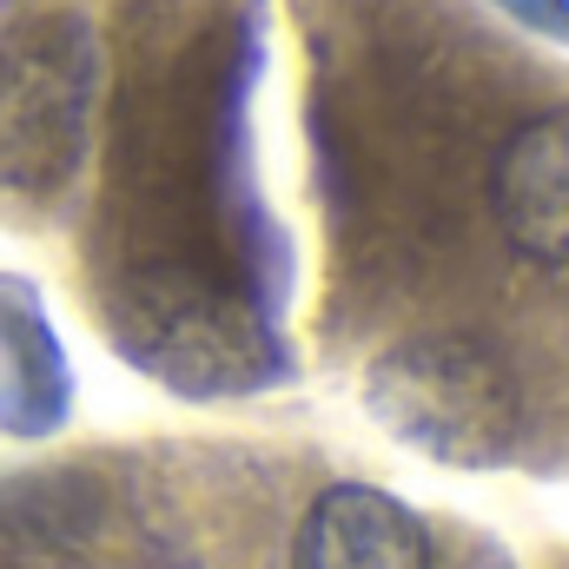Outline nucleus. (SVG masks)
<instances>
[{
    "label": "nucleus",
    "mask_w": 569,
    "mask_h": 569,
    "mask_svg": "<svg viewBox=\"0 0 569 569\" xmlns=\"http://www.w3.org/2000/svg\"><path fill=\"white\" fill-rule=\"evenodd\" d=\"M371 418L437 463H503L523 430V391L497 345L470 331H425L365 371Z\"/></svg>",
    "instance_id": "f257e3e1"
},
{
    "label": "nucleus",
    "mask_w": 569,
    "mask_h": 569,
    "mask_svg": "<svg viewBox=\"0 0 569 569\" xmlns=\"http://www.w3.org/2000/svg\"><path fill=\"white\" fill-rule=\"evenodd\" d=\"M93 33L73 13H47L0 33V179L47 186L80 152L93 100Z\"/></svg>",
    "instance_id": "f03ea898"
},
{
    "label": "nucleus",
    "mask_w": 569,
    "mask_h": 569,
    "mask_svg": "<svg viewBox=\"0 0 569 569\" xmlns=\"http://www.w3.org/2000/svg\"><path fill=\"white\" fill-rule=\"evenodd\" d=\"M490 206L517 259L569 272V107L523 120L490 172Z\"/></svg>",
    "instance_id": "7ed1b4c3"
},
{
    "label": "nucleus",
    "mask_w": 569,
    "mask_h": 569,
    "mask_svg": "<svg viewBox=\"0 0 569 569\" xmlns=\"http://www.w3.org/2000/svg\"><path fill=\"white\" fill-rule=\"evenodd\" d=\"M291 569H430V530L391 490L338 483L305 510Z\"/></svg>",
    "instance_id": "20e7f679"
},
{
    "label": "nucleus",
    "mask_w": 569,
    "mask_h": 569,
    "mask_svg": "<svg viewBox=\"0 0 569 569\" xmlns=\"http://www.w3.org/2000/svg\"><path fill=\"white\" fill-rule=\"evenodd\" d=\"M510 20H523L530 33H550V40H569V0H497Z\"/></svg>",
    "instance_id": "39448f33"
}]
</instances>
